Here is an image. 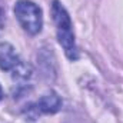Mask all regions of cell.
<instances>
[{
    "label": "cell",
    "instance_id": "5b68a950",
    "mask_svg": "<svg viewBox=\"0 0 123 123\" xmlns=\"http://www.w3.org/2000/svg\"><path fill=\"white\" fill-rule=\"evenodd\" d=\"M4 22H6V19H4V12L0 9V33L4 29Z\"/></svg>",
    "mask_w": 123,
    "mask_h": 123
},
{
    "label": "cell",
    "instance_id": "8992f818",
    "mask_svg": "<svg viewBox=\"0 0 123 123\" xmlns=\"http://www.w3.org/2000/svg\"><path fill=\"white\" fill-rule=\"evenodd\" d=\"M3 99V90H1V86H0V100Z\"/></svg>",
    "mask_w": 123,
    "mask_h": 123
},
{
    "label": "cell",
    "instance_id": "277c9868",
    "mask_svg": "<svg viewBox=\"0 0 123 123\" xmlns=\"http://www.w3.org/2000/svg\"><path fill=\"white\" fill-rule=\"evenodd\" d=\"M37 107H39V110L43 112V113H56V112L60 110V107H62L60 96L56 92H53V90L44 93V94L39 99Z\"/></svg>",
    "mask_w": 123,
    "mask_h": 123
},
{
    "label": "cell",
    "instance_id": "7a4b0ae2",
    "mask_svg": "<svg viewBox=\"0 0 123 123\" xmlns=\"http://www.w3.org/2000/svg\"><path fill=\"white\" fill-rule=\"evenodd\" d=\"M14 14L23 30L29 34H37L43 27L42 9L30 0H19L14 4Z\"/></svg>",
    "mask_w": 123,
    "mask_h": 123
},
{
    "label": "cell",
    "instance_id": "6da1fadb",
    "mask_svg": "<svg viewBox=\"0 0 123 123\" xmlns=\"http://www.w3.org/2000/svg\"><path fill=\"white\" fill-rule=\"evenodd\" d=\"M52 16H53L55 26H56L57 40H59L60 46L63 47L66 56L70 60H77L79 53H77V47H76V42H74L72 20H70V16H69L67 10L57 0H55L52 3Z\"/></svg>",
    "mask_w": 123,
    "mask_h": 123
},
{
    "label": "cell",
    "instance_id": "3957f363",
    "mask_svg": "<svg viewBox=\"0 0 123 123\" xmlns=\"http://www.w3.org/2000/svg\"><path fill=\"white\" fill-rule=\"evenodd\" d=\"M23 62L20 60L19 55L16 53L14 47L7 43L3 42L0 43V69L4 72H14L16 69L20 67Z\"/></svg>",
    "mask_w": 123,
    "mask_h": 123
}]
</instances>
